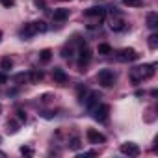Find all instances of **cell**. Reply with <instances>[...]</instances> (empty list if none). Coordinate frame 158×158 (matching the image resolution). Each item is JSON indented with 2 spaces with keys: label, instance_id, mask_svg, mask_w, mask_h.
Instances as JSON below:
<instances>
[{
  "label": "cell",
  "instance_id": "obj_1",
  "mask_svg": "<svg viewBox=\"0 0 158 158\" xmlns=\"http://www.w3.org/2000/svg\"><path fill=\"white\" fill-rule=\"evenodd\" d=\"M154 65L152 63H147V65H139V67H134L132 71H130V80L134 82V84H139V82H143V80H149V78H152L154 76Z\"/></svg>",
  "mask_w": 158,
  "mask_h": 158
},
{
  "label": "cell",
  "instance_id": "obj_2",
  "mask_svg": "<svg viewBox=\"0 0 158 158\" xmlns=\"http://www.w3.org/2000/svg\"><path fill=\"white\" fill-rule=\"evenodd\" d=\"M48 30V26H47V23L45 21H34V23H28V24H24V28H23V35L24 37H32V35H35V34H43V32H47Z\"/></svg>",
  "mask_w": 158,
  "mask_h": 158
},
{
  "label": "cell",
  "instance_id": "obj_3",
  "mask_svg": "<svg viewBox=\"0 0 158 158\" xmlns=\"http://www.w3.org/2000/svg\"><path fill=\"white\" fill-rule=\"evenodd\" d=\"M97 80H99V84H101L102 88H112V86L115 84V80H117V76H115L114 71L102 69V71H99V74H97Z\"/></svg>",
  "mask_w": 158,
  "mask_h": 158
},
{
  "label": "cell",
  "instance_id": "obj_4",
  "mask_svg": "<svg viewBox=\"0 0 158 158\" xmlns=\"http://www.w3.org/2000/svg\"><path fill=\"white\" fill-rule=\"evenodd\" d=\"M78 69L80 71H84L86 67H88V63H89V60H91V52H89V48L86 47V45H80V48H78Z\"/></svg>",
  "mask_w": 158,
  "mask_h": 158
},
{
  "label": "cell",
  "instance_id": "obj_5",
  "mask_svg": "<svg viewBox=\"0 0 158 158\" xmlns=\"http://www.w3.org/2000/svg\"><path fill=\"white\" fill-rule=\"evenodd\" d=\"M108 115H110V106H108V104H97V106L93 108V117H95V121L104 123V121H108Z\"/></svg>",
  "mask_w": 158,
  "mask_h": 158
},
{
  "label": "cell",
  "instance_id": "obj_6",
  "mask_svg": "<svg viewBox=\"0 0 158 158\" xmlns=\"http://www.w3.org/2000/svg\"><path fill=\"white\" fill-rule=\"evenodd\" d=\"M86 138H88V141H89L91 145H99V143H104V141H106V136H104L102 132H99L97 128H88Z\"/></svg>",
  "mask_w": 158,
  "mask_h": 158
},
{
  "label": "cell",
  "instance_id": "obj_7",
  "mask_svg": "<svg viewBox=\"0 0 158 158\" xmlns=\"http://www.w3.org/2000/svg\"><path fill=\"white\" fill-rule=\"evenodd\" d=\"M119 151H121L123 154H127V156H139V152H141L139 145L134 143V141H127V143H123V145L119 147Z\"/></svg>",
  "mask_w": 158,
  "mask_h": 158
},
{
  "label": "cell",
  "instance_id": "obj_8",
  "mask_svg": "<svg viewBox=\"0 0 158 158\" xmlns=\"http://www.w3.org/2000/svg\"><path fill=\"white\" fill-rule=\"evenodd\" d=\"M138 58H139V54L134 48H121L117 52V60L119 61H136Z\"/></svg>",
  "mask_w": 158,
  "mask_h": 158
},
{
  "label": "cell",
  "instance_id": "obj_9",
  "mask_svg": "<svg viewBox=\"0 0 158 158\" xmlns=\"http://www.w3.org/2000/svg\"><path fill=\"white\" fill-rule=\"evenodd\" d=\"M52 78H54V82L56 84H67V80H69V76H67V73L61 69V67H54L52 69Z\"/></svg>",
  "mask_w": 158,
  "mask_h": 158
},
{
  "label": "cell",
  "instance_id": "obj_10",
  "mask_svg": "<svg viewBox=\"0 0 158 158\" xmlns=\"http://www.w3.org/2000/svg\"><path fill=\"white\" fill-rule=\"evenodd\" d=\"M52 19H54L56 23H63V21H67V19H69V10H65V8H58V10H54Z\"/></svg>",
  "mask_w": 158,
  "mask_h": 158
},
{
  "label": "cell",
  "instance_id": "obj_11",
  "mask_svg": "<svg viewBox=\"0 0 158 158\" xmlns=\"http://www.w3.org/2000/svg\"><path fill=\"white\" fill-rule=\"evenodd\" d=\"M99 99H101V97H99V93H97V91H91V93L88 95V99H86V101H82V102H86V108H88V110H93V108L97 106Z\"/></svg>",
  "mask_w": 158,
  "mask_h": 158
},
{
  "label": "cell",
  "instance_id": "obj_12",
  "mask_svg": "<svg viewBox=\"0 0 158 158\" xmlns=\"http://www.w3.org/2000/svg\"><path fill=\"white\" fill-rule=\"evenodd\" d=\"M104 13H106V10L104 8H89V10H86V17H97V19H104Z\"/></svg>",
  "mask_w": 158,
  "mask_h": 158
},
{
  "label": "cell",
  "instance_id": "obj_13",
  "mask_svg": "<svg viewBox=\"0 0 158 158\" xmlns=\"http://www.w3.org/2000/svg\"><path fill=\"white\" fill-rule=\"evenodd\" d=\"M110 28H112L114 32H123V30L127 28V23L121 19V15H117V19H112V23H110Z\"/></svg>",
  "mask_w": 158,
  "mask_h": 158
},
{
  "label": "cell",
  "instance_id": "obj_14",
  "mask_svg": "<svg viewBox=\"0 0 158 158\" xmlns=\"http://www.w3.org/2000/svg\"><path fill=\"white\" fill-rule=\"evenodd\" d=\"M147 26H149L151 30H156V28H158V13H156V11L147 13Z\"/></svg>",
  "mask_w": 158,
  "mask_h": 158
},
{
  "label": "cell",
  "instance_id": "obj_15",
  "mask_svg": "<svg viewBox=\"0 0 158 158\" xmlns=\"http://www.w3.org/2000/svg\"><path fill=\"white\" fill-rule=\"evenodd\" d=\"M50 58H52V50H50V48H45V50L39 52V60H41L43 63H48Z\"/></svg>",
  "mask_w": 158,
  "mask_h": 158
},
{
  "label": "cell",
  "instance_id": "obj_16",
  "mask_svg": "<svg viewBox=\"0 0 158 158\" xmlns=\"http://www.w3.org/2000/svg\"><path fill=\"white\" fill-rule=\"evenodd\" d=\"M97 52L102 54V56H108V54H112V47L106 45V43H101V45L97 47Z\"/></svg>",
  "mask_w": 158,
  "mask_h": 158
},
{
  "label": "cell",
  "instance_id": "obj_17",
  "mask_svg": "<svg viewBox=\"0 0 158 158\" xmlns=\"http://www.w3.org/2000/svg\"><path fill=\"white\" fill-rule=\"evenodd\" d=\"M0 67H2L4 71H10L13 67V60L11 58H2V60H0Z\"/></svg>",
  "mask_w": 158,
  "mask_h": 158
},
{
  "label": "cell",
  "instance_id": "obj_18",
  "mask_svg": "<svg viewBox=\"0 0 158 158\" xmlns=\"http://www.w3.org/2000/svg\"><path fill=\"white\" fill-rule=\"evenodd\" d=\"M123 4L128 8H141L143 6V0H123Z\"/></svg>",
  "mask_w": 158,
  "mask_h": 158
},
{
  "label": "cell",
  "instance_id": "obj_19",
  "mask_svg": "<svg viewBox=\"0 0 158 158\" xmlns=\"http://www.w3.org/2000/svg\"><path fill=\"white\" fill-rule=\"evenodd\" d=\"M39 80H43V73L41 71H32L30 73V82H39Z\"/></svg>",
  "mask_w": 158,
  "mask_h": 158
},
{
  "label": "cell",
  "instance_id": "obj_20",
  "mask_svg": "<svg viewBox=\"0 0 158 158\" xmlns=\"http://www.w3.org/2000/svg\"><path fill=\"white\" fill-rule=\"evenodd\" d=\"M149 47L154 50V48H158V34H151L149 35Z\"/></svg>",
  "mask_w": 158,
  "mask_h": 158
},
{
  "label": "cell",
  "instance_id": "obj_21",
  "mask_svg": "<svg viewBox=\"0 0 158 158\" xmlns=\"http://www.w3.org/2000/svg\"><path fill=\"white\" fill-rule=\"evenodd\" d=\"M6 127H8V128H6V130H8V134H15V132L19 130V125H17L15 121H8V125H6Z\"/></svg>",
  "mask_w": 158,
  "mask_h": 158
},
{
  "label": "cell",
  "instance_id": "obj_22",
  "mask_svg": "<svg viewBox=\"0 0 158 158\" xmlns=\"http://www.w3.org/2000/svg\"><path fill=\"white\" fill-rule=\"evenodd\" d=\"M69 147H71V149H78V147H80V138H78V136H73Z\"/></svg>",
  "mask_w": 158,
  "mask_h": 158
},
{
  "label": "cell",
  "instance_id": "obj_23",
  "mask_svg": "<svg viewBox=\"0 0 158 158\" xmlns=\"http://www.w3.org/2000/svg\"><path fill=\"white\" fill-rule=\"evenodd\" d=\"M21 154H26V156H32V154H34V151H32L30 147H21Z\"/></svg>",
  "mask_w": 158,
  "mask_h": 158
},
{
  "label": "cell",
  "instance_id": "obj_24",
  "mask_svg": "<svg viewBox=\"0 0 158 158\" xmlns=\"http://www.w3.org/2000/svg\"><path fill=\"white\" fill-rule=\"evenodd\" d=\"M84 95H86V89L82 86H78V97H80V101H84Z\"/></svg>",
  "mask_w": 158,
  "mask_h": 158
},
{
  "label": "cell",
  "instance_id": "obj_25",
  "mask_svg": "<svg viewBox=\"0 0 158 158\" xmlns=\"http://www.w3.org/2000/svg\"><path fill=\"white\" fill-rule=\"evenodd\" d=\"M2 2V6H6V8H11L13 6V0H0Z\"/></svg>",
  "mask_w": 158,
  "mask_h": 158
},
{
  "label": "cell",
  "instance_id": "obj_26",
  "mask_svg": "<svg viewBox=\"0 0 158 158\" xmlns=\"http://www.w3.org/2000/svg\"><path fill=\"white\" fill-rule=\"evenodd\" d=\"M8 82V76L4 74V73H0V86H2V84H6Z\"/></svg>",
  "mask_w": 158,
  "mask_h": 158
},
{
  "label": "cell",
  "instance_id": "obj_27",
  "mask_svg": "<svg viewBox=\"0 0 158 158\" xmlns=\"http://www.w3.org/2000/svg\"><path fill=\"white\" fill-rule=\"evenodd\" d=\"M17 114H19V119H21V121H26V114H24L23 110H19Z\"/></svg>",
  "mask_w": 158,
  "mask_h": 158
},
{
  "label": "cell",
  "instance_id": "obj_28",
  "mask_svg": "<svg viewBox=\"0 0 158 158\" xmlns=\"http://www.w3.org/2000/svg\"><path fill=\"white\" fill-rule=\"evenodd\" d=\"M0 156H2V158H4V156H6V152H2V151H0Z\"/></svg>",
  "mask_w": 158,
  "mask_h": 158
},
{
  "label": "cell",
  "instance_id": "obj_29",
  "mask_svg": "<svg viewBox=\"0 0 158 158\" xmlns=\"http://www.w3.org/2000/svg\"><path fill=\"white\" fill-rule=\"evenodd\" d=\"M0 41H2V30H0Z\"/></svg>",
  "mask_w": 158,
  "mask_h": 158
},
{
  "label": "cell",
  "instance_id": "obj_30",
  "mask_svg": "<svg viewBox=\"0 0 158 158\" xmlns=\"http://www.w3.org/2000/svg\"><path fill=\"white\" fill-rule=\"evenodd\" d=\"M0 112H2V106H0Z\"/></svg>",
  "mask_w": 158,
  "mask_h": 158
}]
</instances>
